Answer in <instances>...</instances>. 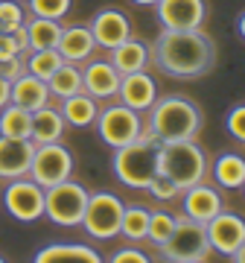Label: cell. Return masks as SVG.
Returning <instances> with one entry per match:
<instances>
[{"instance_id": "6da1fadb", "label": "cell", "mask_w": 245, "mask_h": 263, "mask_svg": "<svg viewBox=\"0 0 245 263\" xmlns=\"http://www.w3.org/2000/svg\"><path fill=\"white\" fill-rule=\"evenodd\" d=\"M149 59L172 79H201L216 67V44L198 29H160Z\"/></svg>"}, {"instance_id": "7a4b0ae2", "label": "cell", "mask_w": 245, "mask_h": 263, "mask_svg": "<svg viewBox=\"0 0 245 263\" xmlns=\"http://www.w3.org/2000/svg\"><path fill=\"white\" fill-rule=\"evenodd\" d=\"M146 114V132L160 143L190 141L201 132V108L187 97H158Z\"/></svg>"}, {"instance_id": "3957f363", "label": "cell", "mask_w": 245, "mask_h": 263, "mask_svg": "<svg viewBox=\"0 0 245 263\" xmlns=\"http://www.w3.org/2000/svg\"><path fill=\"white\" fill-rule=\"evenodd\" d=\"M158 149H160V141H155L146 129L132 143L117 146L111 158L117 181H122L126 187L146 190L149 181L155 179V173H158Z\"/></svg>"}, {"instance_id": "277c9868", "label": "cell", "mask_w": 245, "mask_h": 263, "mask_svg": "<svg viewBox=\"0 0 245 263\" xmlns=\"http://www.w3.org/2000/svg\"><path fill=\"white\" fill-rule=\"evenodd\" d=\"M158 173H167L184 193L187 187L208 179V158H205L201 146L196 143V138L167 141L160 143L158 149Z\"/></svg>"}, {"instance_id": "5b68a950", "label": "cell", "mask_w": 245, "mask_h": 263, "mask_svg": "<svg viewBox=\"0 0 245 263\" xmlns=\"http://www.w3.org/2000/svg\"><path fill=\"white\" fill-rule=\"evenodd\" d=\"M210 254H213V249L208 243L205 222H196L184 214L175 216V228H172L170 240L160 246V257L170 263H201Z\"/></svg>"}, {"instance_id": "8992f818", "label": "cell", "mask_w": 245, "mask_h": 263, "mask_svg": "<svg viewBox=\"0 0 245 263\" xmlns=\"http://www.w3.org/2000/svg\"><path fill=\"white\" fill-rule=\"evenodd\" d=\"M88 196H91V193H88L82 184H76V181H70V179L58 181V184L44 190V216H47L53 226L76 228L82 222Z\"/></svg>"}, {"instance_id": "52a82bcc", "label": "cell", "mask_w": 245, "mask_h": 263, "mask_svg": "<svg viewBox=\"0 0 245 263\" xmlns=\"http://www.w3.org/2000/svg\"><path fill=\"white\" fill-rule=\"evenodd\" d=\"M122 199H117L108 190L91 193L82 214L79 226L85 228V234H91L94 240H111L120 234V219H122Z\"/></svg>"}, {"instance_id": "ba28073f", "label": "cell", "mask_w": 245, "mask_h": 263, "mask_svg": "<svg viewBox=\"0 0 245 263\" xmlns=\"http://www.w3.org/2000/svg\"><path fill=\"white\" fill-rule=\"evenodd\" d=\"M94 126H96V132H99L103 143H108L111 149L132 143L134 138H140V132L146 129L140 111H134V108H129V105H122V103H114V105H108V108H103V111L96 114Z\"/></svg>"}, {"instance_id": "9c48e42d", "label": "cell", "mask_w": 245, "mask_h": 263, "mask_svg": "<svg viewBox=\"0 0 245 263\" xmlns=\"http://www.w3.org/2000/svg\"><path fill=\"white\" fill-rule=\"evenodd\" d=\"M73 173V155L62 141L53 143H35V152H32V164H29V179L38 181L41 187L47 190L58 181L70 179Z\"/></svg>"}, {"instance_id": "30bf717a", "label": "cell", "mask_w": 245, "mask_h": 263, "mask_svg": "<svg viewBox=\"0 0 245 263\" xmlns=\"http://www.w3.org/2000/svg\"><path fill=\"white\" fill-rule=\"evenodd\" d=\"M3 208L18 222H35L44 216V187L29 176L9 179V184L3 190Z\"/></svg>"}, {"instance_id": "8fae6325", "label": "cell", "mask_w": 245, "mask_h": 263, "mask_svg": "<svg viewBox=\"0 0 245 263\" xmlns=\"http://www.w3.org/2000/svg\"><path fill=\"white\" fill-rule=\"evenodd\" d=\"M205 231H208L210 249L216 254H225V257H231L245 243V219L234 211H225V208L205 222Z\"/></svg>"}, {"instance_id": "7c38bea8", "label": "cell", "mask_w": 245, "mask_h": 263, "mask_svg": "<svg viewBox=\"0 0 245 263\" xmlns=\"http://www.w3.org/2000/svg\"><path fill=\"white\" fill-rule=\"evenodd\" d=\"M155 9L164 29H198L208 18L205 0H158Z\"/></svg>"}, {"instance_id": "4fadbf2b", "label": "cell", "mask_w": 245, "mask_h": 263, "mask_svg": "<svg viewBox=\"0 0 245 263\" xmlns=\"http://www.w3.org/2000/svg\"><path fill=\"white\" fill-rule=\"evenodd\" d=\"M158 100V85L146 70H134V73L120 76V88H117V103L129 105L134 111L146 114L152 108V103Z\"/></svg>"}, {"instance_id": "5bb4252c", "label": "cell", "mask_w": 245, "mask_h": 263, "mask_svg": "<svg viewBox=\"0 0 245 263\" xmlns=\"http://www.w3.org/2000/svg\"><path fill=\"white\" fill-rule=\"evenodd\" d=\"M35 141L32 138H3L0 135V179H18L29 176Z\"/></svg>"}, {"instance_id": "9a60e30c", "label": "cell", "mask_w": 245, "mask_h": 263, "mask_svg": "<svg viewBox=\"0 0 245 263\" xmlns=\"http://www.w3.org/2000/svg\"><path fill=\"white\" fill-rule=\"evenodd\" d=\"M91 35H94L96 47H117L120 41L132 35V21L126 18L120 9H99L94 15V21L88 24Z\"/></svg>"}, {"instance_id": "2e32d148", "label": "cell", "mask_w": 245, "mask_h": 263, "mask_svg": "<svg viewBox=\"0 0 245 263\" xmlns=\"http://www.w3.org/2000/svg\"><path fill=\"white\" fill-rule=\"evenodd\" d=\"M117 88H120V70L111 62H94V59H88V65L82 67V91L91 94L99 103V100L117 97Z\"/></svg>"}, {"instance_id": "e0dca14e", "label": "cell", "mask_w": 245, "mask_h": 263, "mask_svg": "<svg viewBox=\"0 0 245 263\" xmlns=\"http://www.w3.org/2000/svg\"><path fill=\"white\" fill-rule=\"evenodd\" d=\"M222 208H225L222 193H219L208 179L184 190V216L196 219V222H208V219H213Z\"/></svg>"}, {"instance_id": "ac0fdd59", "label": "cell", "mask_w": 245, "mask_h": 263, "mask_svg": "<svg viewBox=\"0 0 245 263\" xmlns=\"http://www.w3.org/2000/svg\"><path fill=\"white\" fill-rule=\"evenodd\" d=\"M56 50L62 53L65 62L79 65V62H88V59L94 56L96 41H94V35H91L88 27H62V35H58Z\"/></svg>"}, {"instance_id": "d6986e66", "label": "cell", "mask_w": 245, "mask_h": 263, "mask_svg": "<svg viewBox=\"0 0 245 263\" xmlns=\"http://www.w3.org/2000/svg\"><path fill=\"white\" fill-rule=\"evenodd\" d=\"M9 103L27 108V111H35L41 105L50 103V88L44 79H38L32 73H21L9 88Z\"/></svg>"}, {"instance_id": "ffe728a7", "label": "cell", "mask_w": 245, "mask_h": 263, "mask_svg": "<svg viewBox=\"0 0 245 263\" xmlns=\"http://www.w3.org/2000/svg\"><path fill=\"white\" fill-rule=\"evenodd\" d=\"M117 70L122 73H134V70H146L149 65V44L140 41V38H126L117 47H111V59H108Z\"/></svg>"}, {"instance_id": "44dd1931", "label": "cell", "mask_w": 245, "mask_h": 263, "mask_svg": "<svg viewBox=\"0 0 245 263\" xmlns=\"http://www.w3.org/2000/svg\"><path fill=\"white\" fill-rule=\"evenodd\" d=\"M35 263H99V252L91 249V246H82V243H53V246H44V249H38Z\"/></svg>"}, {"instance_id": "7402d4cb", "label": "cell", "mask_w": 245, "mask_h": 263, "mask_svg": "<svg viewBox=\"0 0 245 263\" xmlns=\"http://www.w3.org/2000/svg\"><path fill=\"white\" fill-rule=\"evenodd\" d=\"M65 129H67V123H65V117H62V111L53 108L50 103L32 111V129H29V138H32L35 143L62 141V138H65Z\"/></svg>"}, {"instance_id": "603a6c76", "label": "cell", "mask_w": 245, "mask_h": 263, "mask_svg": "<svg viewBox=\"0 0 245 263\" xmlns=\"http://www.w3.org/2000/svg\"><path fill=\"white\" fill-rule=\"evenodd\" d=\"M62 117H65L67 126H73V129H88V126H94L96 123V114H99V105L91 94L85 91H79V94H70L62 100Z\"/></svg>"}, {"instance_id": "cb8c5ba5", "label": "cell", "mask_w": 245, "mask_h": 263, "mask_svg": "<svg viewBox=\"0 0 245 263\" xmlns=\"http://www.w3.org/2000/svg\"><path fill=\"white\" fill-rule=\"evenodd\" d=\"M213 181L225 190H239L245 181V158L236 155V152H222L216 161H213Z\"/></svg>"}, {"instance_id": "d4e9b609", "label": "cell", "mask_w": 245, "mask_h": 263, "mask_svg": "<svg viewBox=\"0 0 245 263\" xmlns=\"http://www.w3.org/2000/svg\"><path fill=\"white\" fill-rule=\"evenodd\" d=\"M47 88H50V97H56V100L79 94L82 91V67L73 65V62H62L56 67V73L47 79Z\"/></svg>"}, {"instance_id": "484cf974", "label": "cell", "mask_w": 245, "mask_h": 263, "mask_svg": "<svg viewBox=\"0 0 245 263\" xmlns=\"http://www.w3.org/2000/svg\"><path fill=\"white\" fill-rule=\"evenodd\" d=\"M29 129H32V111L15 103H6L0 108V135L3 138H29Z\"/></svg>"}, {"instance_id": "4316f807", "label": "cell", "mask_w": 245, "mask_h": 263, "mask_svg": "<svg viewBox=\"0 0 245 263\" xmlns=\"http://www.w3.org/2000/svg\"><path fill=\"white\" fill-rule=\"evenodd\" d=\"M62 35V24L53 18H35L27 21V38H29V50H47L58 44Z\"/></svg>"}, {"instance_id": "83f0119b", "label": "cell", "mask_w": 245, "mask_h": 263, "mask_svg": "<svg viewBox=\"0 0 245 263\" xmlns=\"http://www.w3.org/2000/svg\"><path fill=\"white\" fill-rule=\"evenodd\" d=\"M149 216L152 208L146 205H126L122 208V219H120V234L132 243L146 240V228H149Z\"/></svg>"}, {"instance_id": "f1b7e54d", "label": "cell", "mask_w": 245, "mask_h": 263, "mask_svg": "<svg viewBox=\"0 0 245 263\" xmlns=\"http://www.w3.org/2000/svg\"><path fill=\"white\" fill-rule=\"evenodd\" d=\"M65 59L58 53L56 47H47V50H29L27 53V73L38 76V79H44L47 82L50 76L56 73V67L62 65Z\"/></svg>"}, {"instance_id": "f546056e", "label": "cell", "mask_w": 245, "mask_h": 263, "mask_svg": "<svg viewBox=\"0 0 245 263\" xmlns=\"http://www.w3.org/2000/svg\"><path fill=\"white\" fill-rule=\"evenodd\" d=\"M172 228H175V216L167 214V211H152L149 228H146V240H149L155 249H160V246L170 240Z\"/></svg>"}, {"instance_id": "4dcf8cb0", "label": "cell", "mask_w": 245, "mask_h": 263, "mask_svg": "<svg viewBox=\"0 0 245 263\" xmlns=\"http://www.w3.org/2000/svg\"><path fill=\"white\" fill-rule=\"evenodd\" d=\"M73 0H29V9L35 18H53V21H62L70 12Z\"/></svg>"}, {"instance_id": "1f68e13d", "label": "cell", "mask_w": 245, "mask_h": 263, "mask_svg": "<svg viewBox=\"0 0 245 263\" xmlns=\"http://www.w3.org/2000/svg\"><path fill=\"white\" fill-rule=\"evenodd\" d=\"M24 9L18 6V0H0V32H15L24 27Z\"/></svg>"}, {"instance_id": "d6a6232c", "label": "cell", "mask_w": 245, "mask_h": 263, "mask_svg": "<svg viewBox=\"0 0 245 263\" xmlns=\"http://www.w3.org/2000/svg\"><path fill=\"white\" fill-rule=\"evenodd\" d=\"M155 199H160V202H170V199L181 196V187L175 184V181L167 176V173H155V179L149 181V187H146Z\"/></svg>"}, {"instance_id": "836d02e7", "label": "cell", "mask_w": 245, "mask_h": 263, "mask_svg": "<svg viewBox=\"0 0 245 263\" xmlns=\"http://www.w3.org/2000/svg\"><path fill=\"white\" fill-rule=\"evenodd\" d=\"M225 129L234 135L236 141H242V143H245V103H242V105H234V108L228 111Z\"/></svg>"}, {"instance_id": "e575fe53", "label": "cell", "mask_w": 245, "mask_h": 263, "mask_svg": "<svg viewBox=\"0 0 245 263\" xmlns=\"http://www.w3.org/2000/svg\"><path fill=\"white\" fill-rule=\"evenodd\" d=\"M21 73H27V56H12V59H3L0 62V76L3 79H9V82H15Z\"/></svg>"}, {"instance_id": "d590c367", "label": "cell", "mask_w": 245, "mask_h": 263, "mask_svg": "<svg viewBox=\"0 0 245 263\" xmlns=\"http://www.w3.org/2000/svg\"><path fill=\"white\" fill-rule=\"evenodd\" d=\"M152 257L143 249H117L111 254V263H149Z\"/></svg>"}, {"instance_id": "8d00e7d4", "label": "cell", "mask_w": 245, "mask_h": 263, "mask_svg": "<svg viewBox=\"0 0 245 263\" xmlns=\"http://www.w3.org/2000/svg\"><path fill=\"white\" fill-rule=\"evenodd\" d=\"M18 53L21 50H18V44H15V35H12V32H0V62L18 56Z\"/></svg>"}, {"instance_id": "74e56055", "label": "cell", "mask_w": 245, "mask_h": 263, "mask_svg": "<svg viewBox=\"0 0 245 263\" xmlns=\"http://www.w3.org/2000/svg\"><path fill=\"white\" fill-rule=\"evenodd\" d=\"M9 88H12V82L0 76V108H3V105L9 103Z\"/></svg>"}, {"instance_id": "f35d334b", "label": "cell", "mask_w": 245, "mask_h": 263, "mask_svg": "<svg viewBox=\"0 0 245 263\" xmlns=\"http://www.w3.org/2000/svg\"><path fill=\"white\" fill-rule=\"evenodd\" d=\"M231 260H234V263H245V243L239 246V249H236L234 254H231Z\"/></svg>"}, {"instance_id": "ab89813d", "label": "cell", "mask_w": 245, "mask_h": 263, "mask_svg": "<svg viewBox=\"0 0 245 263\" xmlns=\"http://www.w3.org/2000/svg\"><path fill=\"white\" fill-rule=\"evenodd\" d=\"M236 29H239V35L245 38V12L239 15V21H236Z\"/></svg>"}, {"instance_id": "60d3db41", "label": "cell", "mask_w": 245, "mask_h": 263, "mask_svg": "<svg viewBox=\"0 0 245 263\" xmlns=\"http://www.w3.org/2000/svg\"><path fill=\"white\" fill-rule=\"evenodd\" d=\"M132 3H137V6H155L158 0H132Z\"/></svg>"}, {"instance_id": "b9f144b4", "label": "cell", "mask_w": 245, "mask_h": 263, "mask_svg": "<svg viewBox=\"0 0 245 263\" xmlns=\"http://www.w3.org/2000/svg\"><path fill=\"white\" fill-rule=\"evenodd\" d=\"M239 190H242V193H245V181H242V187H239Z\"/></svg>"}, {"instance_id": "7bdbcfd3", "label": "cell", "mask_w": 245, "mask_h": 263, "mask_svg": "<svg viewBox=\"0 0 245 263\" xmlns=\"http://www.w3.org/2000/svg\"><path fill=\"white\" fill-rule=\"evenodd\" d=\"M3 260H6V257H0V263H3Z\"/></svg>"}]
</instances>
